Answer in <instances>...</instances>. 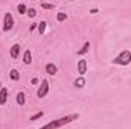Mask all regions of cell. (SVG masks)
Masks as SVG:
<instances>
[{"instance_id":"6da1fadb","label":"cell","mask_w":131,"mask_h":129,"mask_svg":"<svg viewBox=\"0 0 131 129\" xmlns=\"http://www.w3.org/2000/svg\"><path fill=\"white\" fill-rule=\"evenodd\" d=\"M76 119H78V114H73V115H67V117H63V119L53 120V122L47 123L46 126H43V128H40V129H57V128H60V126H63V125H67V123H70L72 120H76Z\"/></svg>"},{"instance_id":"7a4b0ae2","label":"cell","mask_w":131,"mask_h":129,"mask_svg":"<svg viewBox=\"0 0 131 129\" xmlns=\"http://www.w3.org/2000/svg\"><path fill=\"white\" fill-rule=\"evenodd\" d=\"M113 62L117 65H128L131 62V52L130 50H122L121 55L113 59Z\"/></svg>"},{"instance_id":"3957f363","label":"cell","mask_w":131,"mask_h":129,"mask_svg":"<svg viewBox=\"0 0 131 129\" xmlns=\"http://www.w3.org/2000/svg\"><path fill=\"white\" fill-rule=\"evenodd\" d=\"M12 28H14V18L8 12V14H5V18H3V31H11Z\"/></svg>"},{"instance_id":"277c9868","label":"cell","mask_w":131,"mask_h":129,"mask_svg":"<svg viewBox=\"0 0 131 129\" xmlns=\"http://www.w3.org/2000/svg\"><path fill=\"white\" fill-rule=\"evenodd\" d=\"M47 91H49V82H47V81H43V82H41V87L38 88L37 96L38 97H44L46 94H47Z\"/></svg>"},{"instance_id":"5b68a950","label":"cell","mask_w":131,"mask_h":129,"mask_svg":"<svg viewBox=\"0 0 131 129\" xmlns=\"http://www.w3.org/2000/svg\"><path fill=\"white\" fill-rule=\"evenodd\" d=\"M85 71H87V61H85V59L78 61V73H79V74H84Z\"/></svg>"},{"instance_id":"8992f818","label":"cell","mask_w":131,"mask_h":129,"mask_svg":"<svg viewBox=\"0 0 131 129\" xmlns=\"http://www.w3.org/2000/svg\"><path fill=\"white\" fill-rule=\"evenodd\" d=\"M18 55H20V46H18V44H14V46L11 47V58H12V59H17Z\"/></svg>"},{"instance_id":"52a82bcc","label":"cell","mask_w":131,"mask_h":129,"mask_svg":"<svg viewBox=\"0 0 131 129\" xmlns=\"http://www.w3.org/2000/svg\"><path fill=\"white\" fill-rule=\"evenodd\" d=\"M8 100V90L6 88H2L0 90V105H5Z\"/></svg>"},{"instance_id":"ba28073f","label":"cell","mask_w":131,"mask_h":129,"mask_svg":"<svg viewBox=\"0 0 131 129\" xmlns=\"http://www.w3.org/2000/svg\"><path fill=\"white\" fill-rule=\"evenodd\" d=\"M57 71H58V68H57V65H53V64H47L46 65V73L47 74H57Z\"/></svg>"},{"instance_id":"9c48e42d","label":"cell","mask_w":131,"mask_h":129,"mask_svg":"<svg viewBox=\"0 0 131 129\" xmlns=\"http://www.w3.org/2000/svg\"><path fill=\"white\" fill-rule=\"evenodd\" d=\"M23 62H25V64H31V62H32V55H31V52H29V50H26V52H25Z\"/></svg>"},{"instance_id":"30bf717a","label":"cell","mask_w":131,"mask_h":129,"mask_svg":"<svg viewBox=\"0 0 131 129\" xmlns=\"http://www.w3.org/2000/svg\"><path fill=\"white\" fill-rule=\"evenodd\" d=\"M25 102H26V99H25V93H18V94H17V103H18L20 106H23Z\"/></svg>"},{"instance_id":"8fae6325","label":"cell","mask_w":131,"mask_h":129,"mask_svg":"<svg viewBox=\"0 0 131 129\" xmlns=\"http://www.w3.org/2000/svg\"><path fill=\"white\" fill-rule=\"evenodd\" d=\"M73 84H75V87H78V88H82V87L85 85V81H84L82 78H79V79H76Z\"/></svg>"},{"instance_id":"7c38bea8","label":"cell","mask_w":131,"mask_h":129,"mask_svg":"<svg viewBox=\"0 0 131 129\" xmlns=\"http://www.w3.org/2000/svg\"><path fill=\"white\" fill-rule=\"evenodd\" d=\"M89 47H90V43H84V46H82V49L78 52L79 55H84V53H87V50H89Z\"/></svg>"},{"instance_id":"4fadbf2b","label":"cell","mask_w":131,"mask_h":129,"mask_svg":"<svg viewBox=\"0 0 131 129\" xmlns=\"http://www.w3.org/2000/svg\"><path fill=\"white\" fill-rule=\"evenodd\" d=\"M9 76H11L12 81H18V78H20V74H18L17 70H11V74H9Z\"/></svg>"},{"instance_id":"5bb4252c","label":"cell","mask_w":131,"mask_h":129,"mask_svg":"<svg viewBox=\"0 0 131 129\" xmlns=\"http://www.w3.org/2000/svg\"><path fill=\"white\" fill-rule=\"evenodd\" d=\"M44 29H46V21H41V23H38V32L41 33H44Z\"/></svg>"},{"instance_id":"9a60e30c","label":"cell","mask_w":131,"mask_h":129,"mask_svg":"<svg viewBox=\"0 0 131 129\" xmlns=\"http://www.w3.org/2000/svg\"><path fill=\"white\" fill-rule=\"evenodd\" d=\"M57 18H58V21H64L66 18H67V14H66V12H58Z\"/></svg>"},{"instance_id":"2e32d148","label":"cell","mask_w":131,"mask_h":129,"mask_svg":"<svg viewBox=\"0 0 131 129\" xmlns=\"http://www.w3.org/2000/svg\"><path fill=\"white\" fill-rule=\"evenodd\" d=\"M18 14H26V5L25 3L18 5Z\"/></svg>"},{"instance_id":"e0dca14e","label":"cell","mask_w":131,"mask_h":129,"mask_svg":"<svg viewBox=\"0 0 131 129\" xmlns=\"http://www.w3.org/2000/svg\"><path fill=\"white\" fill-rule=\"evenodd\" d=\"M43 114H44L43 111H40V112H37V114H34L32 117H31V122H34V120H37V119H41V117H43Z\"/></svg>"},{"instance_id":"ac0fdd59","label":"cell","mask_w":131,"mask_h":129,"mask_svg":"<svg viewBox=\"0 0 131 129\" xmlns=\"http://www.w3.org/2000/svg\"><path fill=\"white\" fill-rule=\"evenodd\" d=\"M41 8L43 9H53V5L52 3H41Z\"/></svg>"},{"instance_id":"d6986e66","label":"cell","mask_w":131,"mask_h":129,"mask_svg":"<svg viewBox=\"0 0 131 129\" xmlns=\"http://www.w3.org/2000/svg\"><path fill=\"white\" fill-rule=\"evenodd\" d=\"M28 14H29V17H35V15H37V11H35L34 8H31V9L28 11Z\"/></svg>"},{"instance_id":"ffe728a7","label":"cell","mask_w":131,"mask_h":129,"mask_svg":"<svg viewBox=\"0 0 131 129\" xmlns=\"http://www.w3.org/2000/svg\"><path fill=\"white\" fill-rule=\"evenodd\" d=\"M37 28H38V23H34L32 26H31V31H35Z\"/></svg>"},{"instance_id":"44dd1931","label":"cell","mask_w":131,"mask_h":129,"mask_svg":"<svg viewBox=\"0 0 131 129\" xmlns=\"http://www.w3.org/2000/svg\"><path fill=\"white\" fill-rule=\"evenodd\" d=\"M31 82H32V85H37V84H38V79H37V78H34Z\"/></svg>"},{"instance_id":"7402d4cb","label":"cell","mask_w":131,"mask_h":129,"mask_svg":"<svg viewBox=\"0 0 131 129\" xmlns=\"http://www.w3.org/2000/svg\"><path fill=\"white\" fill-rule=\"evenodd\" d=\"M0 90H2V82H0Z\"/></svg>"}]
</instances>
